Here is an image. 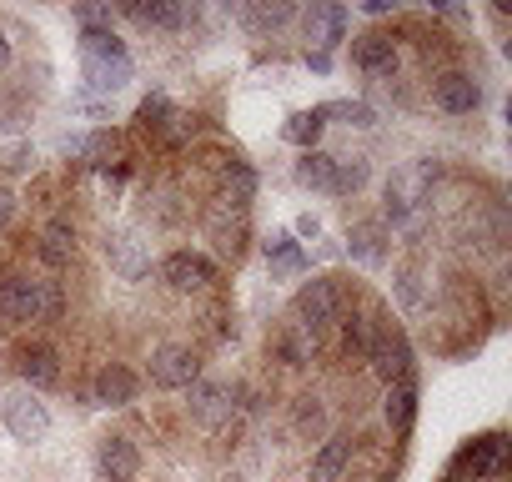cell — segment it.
<instances>
[{
    "instance_id": "6da1fadb",
    "label": "cell",
    "mask_w": 512,
    "mask_h": 482,
    "mask_svg": "<svg viewBox=\"0 0 512 482\" xmlns=\"http://www.w3.org/2000/svg\"><path fill=\"white\" fill-rule=\"evenodd\" d=\"M0 422H6V432H11L16 442H46V437H51V407H46L31 387L0 397Z\"/></svg>"
},
{
    "instance_id": "7a4b0ae2",
    "label": "cell",
    "mask_w": 512,
    "mask_h": 482,
    "mask_svg": "<svg viewBox=\"0 0 512 482\" xmlns=\"http://www.w3.org/2000/svg\"><path fill=\"white\" fill-rule=\"evenodd\" d=\"M151 382L166 387V392H181V387L201 382V357L186 342H161L151 352Z\"/></svg>"
},
{
    "instance_id": "3957f363",
    "label": "cell",
    "mask_w": 512,
    "mask_h": 482,
    "mask_svg": "<svg viewBox=\"0 0 512 482\" xmlns=\"http://www.w3.org/2000/svg\"><path fill=\"white\" fill-rule=\"evenodd\" d=\"M337 312H342V292H337V282H327V277H312V282L292 297V317H297L302 327H312V332H322L327 322H337Z\"/></svg>"
},
{
    "instance_id": "277c9868",
    "label": "cell",
    "mask_w": 512,
    "mask_h": 482,
    "mask_svg": "<svg viewBox=\"0 0 512 482\" xmlns=\"http://www.w3.org/2000/svg\"><path fill=\"white\" fill-rule=\"evenodd\" d=\"M0 317L6 322H41V277L26 272H6L0 277Z\"/></svg>"
},
{
    "instance_id": "5b68a950",
    "label": "cell",
    "mask_w": 512,
    "mask_h": 482,
    "mask_svg": "<svg viewBox=\"0 0 512 482\" xmlns=\"http://www.w3.org/2000/svg\"><path fill=\"white\" fill-rule=\"evenodd\" d=\"M367 357H372V372H377L387 387L412 377V347H407V337H402V332H387V327H377V332H372V347H367Z\"/></svg>"
},
{
    "instance_id": "8992f818",
    "label": "cell",
    "mask_w": 512,
    "mask_h": 482,
    "mask_svg": "<svg viewBox=\"0 0 512 482\" xmlns=\"http://www.w3.org/2000/svg\"><path fill=\"white\" fill-rule=\"evenodd\" d=\"M106 262L121 282H146L151 277V257H146L136 231H106Z\"/></svg>"
},
{
    "instance_id": "52a82bcc",
    "label": "cell",
    "mask_w": 512,
    "mask_h": 482,
    "mask_svg": "<svg viewBox=\"0 0 512 482\" xmlns=\"http://www.w3.org/2000/svg\"><path fill=\"white\" fill-rule=\"evenodd\" d=\"M161 282H166L171 292H206V287L216 282V267H211L201 252H171V257L161 262Z\"/></svg>"
},
{
    "instance_id": "ba28073f",
    "label": "cell",
    "mask_w": 512,
    "mask_h": 482,
    "mask_svg": "<svg viewBox=\"0 0 512 482\" xmlns=\"http://www.w3.org/2000/svg\"><path fill=\"white\" fill-rule=\"evenodd\" d=\"M206 231H211V241H216V252H221V257L236 262V257L246 252V211H241V206L216 201L211 216H206Z\"/></svg>"
},
{
    "instance_id": "9c48e42d",
    "label": "cell",
    "mask_w": 512,
    "mask_h": 482,
    "mask_svg": "<svg viewBox=\"0 0 512 482\" xmlns=\"http://www.w3.org/2000/svg\"><path fill=\"white\" fill-rule=\"evenodd\" d=\"M432 96H437V106H442L447 116H467V111L482 106V86H477L467 71H442V76L432 81Z\"/></svg>"
},
{
    "instance_id": "30bf717a",
    "label": "cell",
    "mask_w": 512,
    "mask_h": 482,
    "mask_svg": "<svg viewBox=\"0 0 512 482\" xmlns=\"http://www.w3.org/2000/svg\"><path fill=\"white\" fill-rule=\"evenodd\" d=\"M66 156H76L81 166H91V171H111L116 161H121V136L116 131H91V136H66Z\"/></svg>"
},
{
    "instance_id": "8fae6325",
    "label": "cell",
    "mask_w": 512,
    "mask_h": 482,
    "mask_svg": "<svg viewBox=\"0 0 512 482\" xmlns=\"http://www.w3.org/2000/svg\"><path fill=\"white\" fill-rule=\"evenodd\" d=\"M231 412H236L231 387H221V382H191V417L201 427H226Z\"/></svg>"
},
{
    "instance_id": "7c38bea8",
    "label": "cell",
    "mask_w": 512,
    "mask_h": 482,
    "mask_svg": "<svg viewBox=\"0 0 512 482\" xmlns=\"http://www.w3.org/2000/svg\"><path fill=\"white\" fill-rule=\"evenodd\" d=\"M91 402L96 407H126V402H136V372L121 367V362L101 367L96 382H91Z\"/></svg>"
},
{
    "instance_id": "4fadbf2b",
    "label": "cell",
    "mask_w": 512,
    "mask_h": 482,
    "mask_svg": "<svg viewBox=\"0 0 512 482\" xmlns=\"http://www.w3.org/2000/svg\"><path fill=\"white\" fill-rule=\"evenodd\" d=\"M96 467H101L111 482H131V477L141 472V452H136L131 437H101V447H96Z\"/></svg>"
},
{
    "instance_id": "5bb4252c",
    "label": "cell",
    "mask_w": 512,
    "mask_h": 482,
    "mask_svg": "<svg viewBox=\"0 0 512 482\" xmlns=\"http://www.w3.org/2000/svg\"><path fill=\"white\" fill-rule=\"evenodd\" d=\"M457 467H467L472 477H497V472L507 467V437H502V432H492V437H477L472 447H462Z\"/></svg>"
},
{
    "instance_id": "9a60e30c",
    "label": "cell",
    "mask_w": 512,
    "mask_h": 482,
    "mask_svg": "<svg viewBox=\"0 0 512 482\" xmlns=\"http://www.w3.org/2000/svg\"><path fill=\"white\" fill-rule=\"evenodd\" d=\"M81 76H86V96L106 101V96H116L131 81V56L126 61H81Z\"/></svg>"
},
{
    "instance_id": "2e32d148",
    "label": "cell",
    "mask_w": 512,
    "mask_h": 482,
    "mask_svg": "<svg viewBox=\"0 0 512 482\" xmlns=\"http://www.w3.org/2000/svg\"><path fill=\"white\" fill-rule=\"evenodd\" d=\"M121 16H126V21H136V26H151V31H181L196 11L171 6V0H151V6H121Z\"/></svg>"
},
{
    "instance_id": "e0dca14e",
    "label": "cell",
    "mask_w": 512,
    "mask_h": 482,
    "mask_svg": "<svg viewBox=\"0 0 512 482\" xmlns=\"http://www.w3.org/2000/svg\"><path fill=\"white\" fill-rule=\"evenodd\" d=\"M347 252H352V262H362V267H382V262H387V231H382V221L352 226Z\"/></svg>"
},
{
    "instance_id": "ac0fdd59",
    "label": "cell",
    "mask_w": 512,
    "mask_h": 482,
    "mask_svg": "<svg viewBox=\"0 0 512 482\" xmlns=\"http://www.w3.org/2000/svg\"><path fill=\"white\" fill-rule=\"evenodd\" d=\"M307 36H312L317 51L327 56V51L342 46V36H347V11H342V6H312V16H307Z\"/></svg>"
},
{
    "instance_id": "d6986e66",
    "label": "cell",
    "mask_w": 512,
    "mask_h": 482,
    "mask_svg": "<svg viewBox=\"0 0 512 482\" xmlns=\"http://www.w3.org/2000/svg\"><path fill=\"white\" fill-rule=\"evenodd\" d=\"M352 61H357L367 76H392V71H397V46H392L387 36H362V41L352 46Z\"/></svg>"
},
{
    "instance_id": "ffe728a7",
    "label": "cell",
    "mask_w": 512,
    "mask_h": 482,
    "mask_svg": "<svg viewBox=\"0 0 512 482\" xmlns=\"http://www.w3.org/2000/svg\"><path fill=\"white\" fill-rule=\"evenodd\" d=\"M36 252H41V262L56 267V272L71 267V257H76V231H71V221H51V226L41 231V247H36Z\"/></svg>"
},
{
    "instance_id": "44dd1931",
    "label": "cell",
    "mask_w": 512,
    "mask_h": 482,
    "mask_svg": "<svg viewBox=\"0 0 512 482\" xmlns=\"http://www.w3.org/2000/svg\"><path fill=\"white\" fill-rule=\"evenodd\" d=\"M382 412H387V427H392V432H407L412 417H417V382H412V377H407V382H392Z\"/></svg>"
},
{
    "instance_id": "7402d4cb",
    "label": "cell",
    "mask_w": 512,
    "mask_h": 482,
    "mask_svg": "<svg viewBox=\"0 0 512 482\" xmlns=\"http://www.w3.org/2000/svg\"><path fill=\"white\" fill-rule=\"evenodd\" d=\"M297 181L312 186V191H332V186H337V156H327L322 146H317V151H302V161H297Z\"/></svg>"
},
{
    "instance_id": "603a6c76",
    "label": "cell",
    "mask_w": 512,
    "mask_h": 482,
    "mask_svg": "<svg viewBox=\"0 0 512 482\" xmlns=\"http://www.w3.org/2000/svg\"><path fill=\"white\" fill-rule=\"evenodd\" d=\"M352 462V437H327V447L312 462V482H337Z\"/></svg>"
},
{
    "instance_id": "cb8c5ba5",
    "label": "cell",
    "mask_w": 512,
    "mask_h": 482,
    "mask_svg": "<svg viewBox=\"0 0 512 482\" xmlns=\"http://www.w3.org/2000/svg\"><path fill=\"white\" fill-rule=\"evenodd\" d=\"M251 31H277V26H287L292 16H297V6L292 0H262V6H241L236 11Z\"/></svg>"
},
{
    "instance_id": "d4e9b609",
    "label": "cell",
    "mask_w": 512,
    "mask_h": 482,
    "mask_svg": "<svg viewBox=\"0 0 512 482\" xmlns=\"http://www.w3.org/2000/svg\"><path fill=\"white\" fill-rule=\"evenodd\" d=\"M221 181H226V206H241L246 211V201L256 196V171L246 166V161H221Z\"/></svg>"
},
{
    "instance_id": "484cf974",
    "label": "cell",
    "mask_w": 512,
    "mask_h": 482,
    "mask_svg": "<svg viewBox=\"0 0 512 482\" xmlns=\"http://www.w3.org/2000/svg\"><path fill=\"white\" fill-rule=\"evenodd\" d=\"M21 377H26V387H56L61 382V357L51 347H36V352L21 357Z\"/></svg>"
},
{
    "instance_id": "4316f807",
    "label": "cell",
    "mask_w": 512,
    "mask_h": 482,
    "mask_svg": "<svg viewBox=\"0 0 512 482\" xmlns=\"http://www.w3.org/2000/svg\"><path fill=\"white\" fill-rule=\"evenodd\" d=\"M322 131H327V111H322V106H312V111H297V116L287 121V141H292V146H302V151H317Z\"/></svg>"
},
{
    "instance_id": "83f0119b",
    "label": "cell",
    "mask_w": 512,
    "mask_h": 482,
    "mask_svg": "<svg viewBox=\"0 0 512 482\" xmlns=\"http://www.w3.org/2000/svg\"><path fill=\"white\" fill-rule=\"evenodd\" d=\"M282 357L292 362V367H307L312 357H317V332L312 327H302V322H287V332H282Z\"/></svg>"
},
{
    "instance_id": "f1b7e54d",
    "label": "cell",
    "mask_w": 512,
    "mask_h": 482,
    "mask_svg": "<svg viewBox=\"0 0 512 482\" xmlns=\"http://www.w3.org/2000/svg\"><path fill=\"white\" fill-rule=\"evenodd\" d=\"M81 61H126V41L116 31H81Z\"/></svg>"
},
{
    "instance_id": "f546056e",
    "label": "cell",
    "mask_w": 512,
    "mask_h": 482,
    "mask_svg": "<svg viewBox=\"0 0 512 482\" xmlns=\"http://www.w3.org/2000/svg\"><path fill=\"white\" fill-rule=\"evenodd\" d=\"M171 116H176V106H171V96H161V91H156V96H146V101L136 106V126H141V131H151V136H161Z\"/></svg>"
},
{
    "instance_id": "4dcf8cb0",
    "label": "cell",
    "mask_w": 512,
    "mask_h": 482,
    "mask_svg": "<svg viewBox=\"0 0 512 482\" xmlns=\"http://www.w3.org/2000/svg\"><path fill=\"white\" fill-rule=\"evenodd\" d=\"M367 156H352V161H337V186H332V196H352V191H362L367 186Z\"/></svg>"
},
{
    "instance_id": "1f68e13d",
    "label": "cell",
    "mask_w": 512,
    "mask_h": 482,
    "mask_svg": "<svg viewBox=\"0 0 512 482\" xmlns=\"http://www.w3.org/2000/svg\"><path fill=\"white\" fill-rule=\"evenodd\" d=\"M372 332H377V327H372L367 317H347V322H342V352H347V357H367Z\"/></svg>"
},
{
    "instance_id": "d6a6232c",
    "label": "cell",
    "mask_w": 512,
    "mask_h": 482,
    "mask_svg": "<svg viewBox=\"0 0 512 482\" xmlns=\"http://www.w3.org/2000/svg\"><path fill=\"white\" fill-rule=\"evenodd\" d=\"M267 262H277V272H302V252H297V241L287 231H277L267 241Z\"/></svg>"
},
{
    "instance_id": "836d02e7",
    "label": "cell",
    "mask_w": 512,
    "mask_h": 482,
    "mask_svg": "<svg viewBox=\"0 0 512 482\" xmlns=\"http://www.w3.org/2000/svg\"><path fill=\"white\" fill-rule=\"evenodd\" d=\"M322 111H327V116H342L347 126H372V121H377L367 101H332V106H322Z\"/></svg>"
},
{
    "instance_id": "e575fe53",
    "label": "cell",
    "mask_w": 512,
    "mask_h": 482,
    "mask_svg": "<svg viewBox=\"0 0 512 482\" xmlns=\"http://www.w3.org/2000/svg\"><path fill=\"white\" fill-rule=\"evenodd\" d=\"M397 297H402V307L407 312H417L422 302H427V287H422V277L407 267V272H397Z\"/></svg>"
},
{
    "instance_id": "d590c367",
    "label": "cell",
    "mask_w": 512,
    "mask_h": 482,
    "mask_svg": "<svg viewBox=\"0 0 512 482\" xmlns=\"http://www.w3.org/2000/svg\"><path fill=\"white\" fill-rule=\"evenodd\" d=\"M61 312H66V292H61V282L41 277V322H56Z\"/></svg>"
},
{
    "instance_id": "8d00e7d4",
    "label": "cell",
    "mask_w": 512,
    "mask_h": 482,
    "mask_svg": "<svg viewBox=\"0 0 512 482\" xmlns=\"http://www.w3.org/2000/svg\"><path fill=\"white\" fill-rule=\"evenodd\" d=\"M76 21H81L86 31H111V11H106V6H81Z\"/></svg>"
},
{
    "instance_id": "74e56055",
    "label": "cell",
    "mask_w": 512,
    "mask_h": 482,
    "mask_svg": "<svg viewBox=\"0 0 512 482\" xmlns=\"http://www.w3.org/2000/svg\"><path fill=\"white\" fill-rule=\"evenodd\" d=\"M11 216H16V191H11V186H0V231L11 226Z\"/></svg>"
},
{
    "instance_id": "f35d334b",
    "label": "cell",
    "mask_w": 512,
    "mask_h": 482,
    "mask_svg": "<svg viewBox=\"0 0 512 482\" xmlns=\"http://www.w3.org/2000/svg\"><path fill=\"white\" fill-rule=\"evenodd\" d=\"M31 161H36V156L21 146V151H11V161H6V166H11V171H31Z\"/></svg>"
},
{
    "instance_id": "ab89813d",
    "label": "cell",
    "mask_w": 512,
    "mask_h": 482,
    "mask_svg": "<svg viewBox=\"0 0 512 482\" xmlns=\"http://www.w3.org/2000/svg\"><path fill=\"white\" fill-rule=\"evenodd\" d=\"M6 66H11V41L0 36V71H6Z\"/></svg>"
}]
</instances>
